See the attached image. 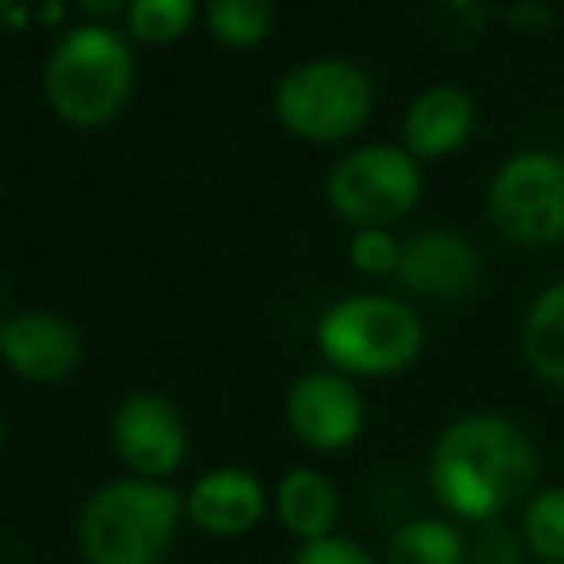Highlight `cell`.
Instances as JSON below:
<instances>
[{"label": "cell", "mask_w": 564, "mask_h": 564, "mask_svg": "<svg viewBox=\"0 0 564 564\" xmlns=\"http://www.w3.org/2000/svg\"><path fill=\"white\" fill-rule=\"evenodd\" d=\"M541 471L538 445L502 414H464L437 437L430 487L448 514L491 525L514 507Z\"/></svg>", "instance_id": "1"}, {"label": "cell", "mask_w": 564, "mask_h": 564, "mask_svg": "<svg viewBox=\"0 0 564 564\" xmlns=\"http://www.w3.org/2000/svg\"><path fill=\"white\" fill-rule=\"evenodd\" d=\"M286 422L302 445L317 453H340L356 445L368 422V410L356 383L340 371H306L286 394Z\"/></svg>", "instance_id": "9"}, {"label": "cell", "mask_w": 564, "mask_h": 564, "mask_svg": "<svg viewBox=\"0 0 564 564\" xmlns=\"http://www.w3.org/2000/svg\"><path fill=\"white\" fill-rule=\"evenodd\" d=\"M186 499L155 479H112L97 487L78 514L86 564H159L174 545Z\"/></svg>", "instance_id": "2"}, {"label": "cell", "mask_w": 564, "mask_h": 564, "mask_svg": "<svg viewBox=\"0 0 564 564\" xmlns=\"http://www.w3.org/2000/svg\"><path fill=\"white\" fill-rule=\"evenodd\" d=\"M197 17V4L194 0H135L132 9H128L124 24H128V35L140 43H174L189 32Z\"/></svg>", "instance_id": "19"}, {"label": "cell", "mask_w": 564, "mask_h": 564, "mask_svg": "<svg viewBox=\"0 0 564 564\" xmlns=\"http://www.w3.org/2000/svg\"><path fill=\"white\" fill-rule=\"evenodd\" d=\"M553 4H541V0H525V4H514L507 9V24L514 32H530V35H541L549 24H553Z\"/></svg>", "instance_id": "23"}, {"label": "cell", "mask_w": 564, "mask_h": 564, "mask_svg": "<svg viewBox=\"0 0 564 564\" xmlns=\"http://www.w3.org/2000/svg\"><path fill=\"white\" fill-rule=\"evenodd\" d=\"M464 561H468V541H464V533L453 522L414 518L402 530H394L383 564H464Z\"/></svg>", "instance_id": "16"}, {"label": "cell", "mask_w": 564, "mask_h": 564, "mask_svg": "<svg viewBox=\"0 0 564 564\" xmlns=\"http://www.w3.org/2000/svg\"><path fill=\"white\" fill-rule=\"evenodd\" d=\"M267 510V491L243 468H213L186 491V518L213 538H240L256 530Z\"/></svg>", "instance_id": "12"}, {"label": "cell", "mask_w": 564, "mask_h": 564, "mask_svg": "<svg viewBox=\"0 0 564 564\" xmlns=\"http://www.w3.org/2000/svg\"><path fill=\"white\" fill-rule=\"evenodd\" d=\"M476 105L460 86H430L414 97L402 124V148L414 159H445L471 140Z\"/></svg>", "instance_id": "13"}, {"label": "cell", "mask_w": 564, "mask_h": 564, "mask_svg": "<svg viewBox=\"0 0 564 564\" xmlns=\"http://www.w3.org/2000/svg\"><path fill=\"white\" fill-rule=\"evenodd\" d=\"M112 445L132 476L163 484L189 456L186 417L166 394L135 391L112 414Z\"/></svg>", "instance_id": "8"}, {"label": "cell", "mask_w": 564, "mask_h": 564, "mask_svg": "<svg viewBox=\"0 0 564 564\" xmlns=\"http://www.w3.org/2000/svg\"><path fill=\"white\" fill-rule=\"evenodd\" d=\"M35 20H40V24H63L66 4H63V0H55V4H43V9L35 12Z\"/></svg>", "instance_id": "26"}, {"label": "cell", "mask_w": 564, "mask_h": 564, "mask_svg": "<svg viewBox=\"0 0 564 564\" xmlns=\"http://www.w3.org/2000/svg\"><path fill=\"white\" fill-rule=\"evenodd\" d=\"M205 24H209L213 40H220L225 47L248 51L271 35L274 9L267 0H213L205 9Z\"/></svg>", "instance_id": "17"}, {"label": "cell", "mask_w": 564, "mask_h": 564, "mask_svg": "<svg viewBox=\"0 0 564 564\" xmlns=\"http://www.w3.org/2000/svg\"><path fill=\"white\" fill-rule=\"evenodd\" d=\"M352 267L368 279H399L402 267V243L391 228H360L348 243Z\"/></svg>", "instance_id": "20"}, {"label": "cell", "mask_w": 564, "mask_h": 564, "mask_svg": "<svg viewBox=\"0 0 564 564\" xmlns=\"http://www.w3.org/2000/svg\"><path fill=\"white\" fill-rule=\"evenodd\" d=\"M135 58L128 40L109 24H82L55 43L43 89L55 117L70 128H101L132 94Z\"/></svg>", "instance_id": "3"}, {"label": "cell", "mask_w": 564, "mask_h": 564, "mask_svg": "<svg viewBox=\"0 0 564 564\" xmlns=\"http://www.w3.org/2000/svg\"><path fill=\"white\" fill-rule=\"evenodd\" d=\"M422 345V317L391 294H352L317 317V348L348 379L399 376L417 360Z\"/></svg>", "instance_id": "4"}, {"label": "cell", "mask_w": 564, "mask_h": 564, "mask_svg": "<svg viewBox=\"0 0 564 564\" xmlns=\"http://www.w3.org/2000/svg\"><path fill=\"white\" fill-rule=\"evenodd\" d=\"M522 356L533 376L564 387V279L538 294L522 322Z\"/></svg>", "instance_id": "15"}, {"label": "cell", "mask_w": 564, "mask_h": 564, "mask_svg": "<svg viewBox=\"0 0 564 564\" xmlns=\"http://www.w3.org/2000/svg\"><path fill=\"white\" fill-rule=\"evenodd\" d=\"M32 20H35L32 9H24V4H17V0H0V24L9 28V32H24Z\"/></svg>", "instance_id": "24"}, {"label": "cell", "mask_w": 564, "mask_h": 564, "mask_svg": "<svg viewBox=\"0 0 564 564\" xmlns=\"http://www.w3.org/2000/svg\"><path fill=\"white\" fill-rule=\"evenodd\" d=\"M522 538L541 564H564V484L533 495L525 507Z\"/></svg>", "instance_id": "18"}, {"label": "cell", "mask_w": 564, "mask_h": 564, "mask_svg": "<svg viewBox=\"0 0 564 564\" xmlns=\"http://www.w3.org/2000/svg\"><path fill=\"white\" fill-rule=\"evenodd\" d=\"M274 514L302 545L333 538L340 518V495L333 479L317 468H294L274 487Z\"/></svg>", "instance_id": "14"}, {"label": "cell", "mask_w": 564, "mask_h": 564, "mask_svg": "<svg viewBox=\"0 0 564 564\" xmlns=\"http://www.w3.org/2000/svg\"><path fill=\"white\" fill-rule=\"evenodd\" d=\"M376 89L364 66L348 58H310L274 86V117L286 132L310 143H340L368 124Z\"/></svg>", "instance_id": "5"}, {"label": "cell", "mask_w": 564, "mask_h": 564, "mask_svg": "<svg viewBox=\"0 0 564 564\" xmlns=\"http://www.w3.org/2000/svg\"><path fill=\"white\" fill-rule=\"evenodd\" d=\"M132 4H120V0H82V12L86 17H128Z\"/></svg>", "instance_id": "25"}, {"label": "cell", "mask_w": 564, "mask_h": 564, "mask_svg": "<svg viewBox=\"0 0 564 564\" xmlns=\"http://www.w3.org/2000/svg\"><path fill=\"white\" fill-rule=\"evenodd\" d=\"M0 356L17 376L32 383H58L78 371L82 337L63 317L47 310H28L0 322Z\"/></svg>", "instance_id": "11"}, {"label": "cell", "mask_w": 564, "mask_h": 564, "mask_svg": "<svg viewBox=\"0 0 564 564\" xmlns=\"http://www.w3.org/2000/svg\"><path fill=\"white\" fill-rule=\"evenodd\" d=\"M333 217L360 228H387L422 202V166L406 148L371 143L345 155L325 178Z\"/></svg>", "instance_id": "7"}, {"label": "cell", "mask_w": 564, "mask_h": 564, "mask_svg": "<svg viewBox=\"0 0 564 564\" xmlns=\"http://www.w3.org/2000/svg\"><path fill=\"white\" fill-rule=\"evenodd\" d=\"M476 564H522V545L502 525H484L479 541L471 545Z\"/></svg>", "instance_id": "22"}, {"label": "cell", "mask_w": 564, "mask_h": 564, "mask_svg": "<svg viewBox=\"0 0 564 564\" xmlns=\"http://www.w3.org/2000/svg\"><path fill=\"white\" fill-rule=\"evenodd\" d=\"M479 251L471 240L448 228H430L402 243L399 282L410 294H422L433 302H460L479 286Z\"/></svg>", "instance_id": "10"}, {"label": "cell", "mask_w": 564, "mask_h": 564, "mask_svg": "<svg viewBox=\"0 0 564 564\" xmlns=\"http://www.w3.org/2000/svg\"><path fill=\"white\" fill-rule=\"evenodd\" d=\"M291 564H379L360 541L352 538H325V541H310L294 553Z\"/></svg>", "instance_id": "21"}, {"label": "cell", "mask_w": 564, "mask_h": 564, "mask_svg": "<svg viewBox=\"0 0 564 564\" xmlns=\"http://www.w3.org/2000/svg\"><path fill=\"white\" fill-rule=\"evenodd\" d=\"M487 220L518 248L564 240V159L556 151H514L487 182Z\"/></svg>", "instance_id": "6"}]
</instances>
